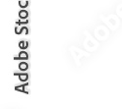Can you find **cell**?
<instances>
[{"label": "cell", "mask_w": 122, "mask_h": 109, "mask_svg": "<svg viewBox=\"0 0 122 109\" xmlns=\"http://www.w3.org/2000/svg\"><path fill=\"white\" fill-rule=\"evenodd\" d=\"M19 68H20V70H21V71H25V70H27L28 65H27V63H25V62H22V63H20Z\"/></svg>", "instance_id": "3"}, {"label": "cell", "mask_w": 122, "mask_h": 109, "mask_svg": "<svg viewBox=\"0 0 122 109\" xmlns=\"http://www.w3.org/2000/svg\"><path fill=\"white\" fill-rule=\"evenodd\" d=\"M16 90H17V91H23V86H17Z\"/></svg>", "instance_id": "8"}, {"label": "cell", "mask_w": 122, "mask_h": 109, "mask_svg": "<svg viewBox=\"0 0 122 109\" xmlns=\"http://www.w3.org/2000/svg\"><path fill=\"white\" fill-rule=\"evenodd\" d=\"M19 79H20V81H22V82H26L28 79V75L27 74H20Z\"/></svg>", "instance_id": "4"}, {"label": "cell", "mask_w": 122, "mask_h": 109, "mask_svg": "<svg viewBox=\"0 0 122 109\" xmlns=\"http://www.w3.org/2000/svg\"><path fill=\"white\" fill-rule=\"evenodd\" d=\"M19 58L22 59V60H26V59L28 58V54L25 51H22V52H20V54H19Z\"/></svg>", "instance_id": "2"}, {"label": "cell", "mask_w": 122, "mask_h": 109, "mask_svg": "<svg viewBox=\"0 0 122 109\" xmlns=\"http://www.w3.org/2000/svg\"><path fill=\"white\" fill-rule=\"evenodd\" d=\"M28 33V31H27V29L25 28V27H24L23 29H22V33L21 34H26Z\"/></svg>", "instance_id": "7"}, {"label": "cell", "mask_w": 122, "mask_h": 109, "mask_svg": "<svg viewBox=\"0 0 122 109\" xmlns=\"http://www.w3.org/2000/svg\"><path fill=\"white\" fill-rule=\"evenodd\" d=\"M19 16L21 19H26L28 17V13H27V11H25V10H22V11H20Z\"/></svg>", "instance_id": "1"}, {"label": "cell", "mask_w": 122, "mask_h": 109, "mask_svg": "<svg viewBox=\"0 0 122 109\" xmlns=\"http://www.w3.org/2000/svg\"><path fill=\"white\" fill-rule=\"evenodd\" d=\"M19 5H20V7H22V8H25L28 5V2L26 1V0H21V1L19 2Z\"/></svg>", "instance_id": "5"}, {"label": "cell", "mask_w": 122, "mask_h": 109, "mask_svg": "<svg viewBox=\"0 0 122 109\" xmlns=\"http://www.w3.org/2000/svg\"><path fill=\"white\" fill-rule=\"evenodd\" d=\"M27 45H28V44H27V42H26V41H21V42L19 43V46L21 47L22 49H24V48L27 47Z\"/></svg>", "instance_id": "6"}]
</instances>
